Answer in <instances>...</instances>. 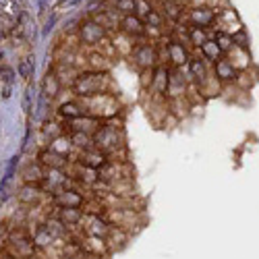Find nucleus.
<instances>
[{
    "mask_svg": "<svg viewBox=\"0 0 259 259\" xmlns=\"http://www.w3.org/2000/svg\"><path fill=\"white\" fill-rule=\"evenodd\" d=\"M94 147L106 154L108 160H118V162H128L126 160V135L122 124L112 118L100 122L98 131L94 133Z\"/></svg>",
    "mask_w": 259,
    "mask_h": 259,
    "instance_id": "nucleus-1",
    "label": "nucleus"
},
{
    "mask_svg": "<svg viewBox=\"0 0 259 259\" xmlns=\"http://www.w3.org/2000/svg\"><path fill=\"white\" fill-rule=\"evenodd\" d=\"M69 92L77 100L94 98L100 94H114V81L110 73H98V71H79L73 79Z\"/></svg>",
    "mask_w": 259,
    "mask_h": 259,
    "instance_id": "nucleus-2",
    "label": "nucleus"
},
{
    "mask_svg": "<svg viewBox=\"0 0 259 259\" xmlns=\"http://www.w3.org/2000/svg\"><path fill=\"white\" fill-rule=\"evenodd\" d=\"M81 104L85 108V114L98 118L100 122L116 118L120 114V110H122V104H120L116 92L114 94H100V96H94V98H85V100H81Z\"/></svg>",
    "mask_w": 259,
    "mask_h": 259,
    "instance_id": "nucleus-3",
    "label": "nucleus"
},
{
    "mask_svg": "<svg viewBox=\"0 0 259 259\" xmlns=\"http://www.w3.org/2000/svg\"><path fill=\"white\" fill-rule=\"evenodd\" d=\"M108 37H110V33H108L96 19L83 17L79 21V25H77V39H79L81 50H98V48H102V44Z\"/></svg>",
    "mask_w": 259,
    "mask_h": 259,
    "instance_id": "nucleus-4",
    "label": "nucleus"
},
{
    "mask_svg": "<svg viewBox=\"0 0 259 259\" xmlns=\"http://www.w3.org/2000/svg\"><path fill=\"white\" fill-rule=\"evenodd\" d=\"M128 60L139 73L154 71L160 64V48L152 39H135V46L131 54H128Z\"/></svg>",
    "mask_w": 259,
    "mask_h": 259,
    "instance_id": "nucleus-5",
    "label": "nucleus"
},
{
    "mask_svg": "<svg viewBox=\"0 0 259 259\" xmlns=\"http://www.w3.org/2000/svg\"><path fill=\"white\" fill-rule=\"evenodd\" d=\"M104 218L108 220V224L114 226V228H120V230H126L135 234L137 230L143 228L145 224V215H143V209H106L104 211Z\"/></svg>",
    "mask_w": 259,
    "mask_h": 259,
    "instance_id": "nucleus-6",
    "label": "nucleus"
},
{
    "mask_svg": "<svg viewBox=\"0 0 259 259\" xmlns=\"http://www.w3.org/2000/svg\"><path fill=\"white\" fill-rule=\"evenodd\" d=\"M189 58V46L179 37H170L164 44V52H160V64H168L172 69H185Z\"/></svg>",
    "mask_w": 259,
    "mask_h": 259,
    "instance_id": "nucleus-7",
    "label": "nucleus"
},
{
    "mask_svg": "<svg viewBox=\"0 0 259 259\" xmlns=\"http://www.w3.org/2000/svg\"><path fill=\"white\" fill-rule=\"evenodd\" d=\"M220 9L213 7H191L185 11V25L187 27H201V29H213L215 27V17Z\"/></svg>",
    "mask_w": 259,
    "mask_h": 259,
    "instance_id": "nucleus-8",
    "label": "nucleus"
},
{
    "mask_svg": "<svg viewBox=\"0 0 259 259\" xmlns=\"http://www.w3.org/2000/svg\"><path fill=\"white\" fill-rule=\"evenodd\" d=\"M193 90V85L189 83L185 69H172L168 75V88H166V100H185L189 98V92Z\"/></svg>",
    "mask_w": 259,
    "mask_h": 259,
    "instance_id": "nucleus-9",
    "label": "nucleus"
},
{
    "mask_svg": "<svg viewBox=\"0 0 259 259\" xmlns=\"http://www.w3.org/2000/svg\"><path fill=\"white\" fill-rule=\"evenodd\" d=\"M185 75L193 88H199V85H203L211 77V64H207L199 54H195V56L191 54L187 67H185Z\"/></svg>",
    "mask_w": 259,
    "mask_h": 259,
    "instance_id": "nucleus-10",
    "label": "nucleus"
},
{
    "mask_svg": "<svg viewBox=\"0 0 259 259\" xmlns=\"http://www.w3.org/2000/svg\"><path fill=\"white\" fill-rule=\"evenodd\" d=\"M48 197L46 193L39 189V185H17L15 189V203H19L21 207H35L46 203Z\"/></svg>",
    "mask_w": 259,
    "mask_h": 259,
    "instance_id": "nucleus-11",
    "label": "nucleus"
},
{
    "mask_svg": "<svg viewBox=\"0 0 259 259\" xmlns=\"http://www.w3.org/2000/svg\"><path fill=\"white\" fill-rule=\"evenodd\" d=\"M48 199H50V205L54 209H58V207H83L85 201H88V197L83 195V191L71 189V187L60 189L58 193H54V195Z\"/></svg>",
    "mask_w": 259,
    "mask_h": 259,
    "instance_id": "nucleus-12",
    "label": "nucleus"
},
{
    "mask_svg": "<svg viewBox=\"0 0 259 259\" xmlns=\"http://www.w3.org/2000/svg\"><path fill=\"white\" fill-rule=\"evenodd\" d=\"M81 251L85 253V259H106L110 257V251H108V245L104 239H100V236H90V234H83L79 241Z\"/></svg>",
    "mask_w": 259,
    "mask_h": 259,
    "instance_id": "nucleus-13",
    "label": "nucleus"
},
{
    "mask_svg": "<svg viewBox=\"0 0 259 259\" xmlns=\"http://www.w3.org/2000/svg\"><path fill=\"white\" fill-rule=\"evenodd\" d=\"M17 179H19V185L21 183L23 185H39L44 181V166H41L35 158H31L27 162H21Z\"/></svg>",
    "mask_w": 259,
    "mask_h": 259,
    "instance_id": "nucleus-14",
    "label": "nucleus"
},
{
    "mask_svg": "<svg viewBox=\"0 0 259 259\" xmlns=\"http://www.w3.org/2000/svg\"><path fill=\"white\" fill-rule=\"evenodd\" d=\"M211 75L220 81L222 88H224V85H230V83H236V81H239V71L234 69V64H232L226 56L218 58V60L211 64Z\"/></svg>",
    "mask_w": 259,
    "mask_h": 259,
    "instance_id": "nucleus-15",
    "label": "nucleus"
},
{
    "mask_svg": "<svg viewBox=\"0 0 259 259\" xmlns=\"http://www.w3.org/2000/svg\"><path fill=\"white\" fill-rule=\"evenodd\" d=\"M110 224L104 215H92V213H85V218L81 222V230L90 236H100V239H106L108 232H110Z\"/></svg>",
    "mask_w": 259,
    "mask_h": 259,
    "instance_id": "nucleus-16",
    "label": "nucleus"
},
{
    "mask_svg": "<svg viewBox=\"0 0 259 259\" xmlns=\"http://www.w3.org/2000/svg\"><path fill=\"white\" fill-rule=\"evenodd\" d=\"M85 114V108L81 104V100L77 98H67L62 100L58 106H56V116L62 120V122H69V120H75L79 116Z\"/></svg>",
    "mask_w": 259,
    "mask_h": 259,
    "instance_id": "nucleus-17",
    "label": "nucleus"
},
{
    "mask_svg": "<svg viewBox=\"0 0 259 259\" xmlns=\"http://www.w3.org/2000/svg\"><path fill=\"white\" fill-rule=\"evenodd\" d=\"M62 83H60V79L54 75V71L52 69H46V73H44V77H41V85H39V94L44 96L50 104L62 94Z\"/></svg>",
    "mask_w": 259,
    "mask_h": 259,
    "instance_id": "nucleus-18",
    "label": "nucleus"
},
{
    "mask_svg": "<svg viewBox=\"0 0 259 259\" xmlns=\"http://www.w3.org/2000/svg\"><path fill=\"white\" fill-rule=\"evenodd\" d=\"M44 168H67L69 166V158H64L56 152H52L50 147H37L35 149V156H33Z\"/></svg>",
    "mask_w": 259,
    "mask_h": 259,
    "instance_id": "nucleus-19",
    "label": "nucleus"
},
{
    "mask_svg": "<svg viewBox=\"0 0 259 259\" xmlns=\"http://www.w3.org/2000/svg\"><path fill=\"white\" fill-rule=\"evenodd\" d=\"M131 239H133L131 232H126V230H120V228H114V226H112L104 241H106V245H108V251H110V255H114V253H120L122 249H126L128 243H131Z\"/></svg>",
    "mask_w": 259,
    "mask_h": 259,
    "instance_id": "nucleus-20",
    "label": "nucleus"
},
{
    "mask_svg": "<svg viewBox=\"0 0 259 259\" xmlns=\"http://www.w3.org/2000/svg\"><path fill=\"white\" fill-rule=\"evenodd\" d=\"M83 166H88V168H94V170H100L104 164H106V154H102L100 149L96 147H90V149H83V152H75V156L71 158Z\"/></svg>",
    "mask_w": 259,
    "mask_h": 259,
    "instance_id": "nucleus-21",
    "label": "nucleus"
},
{
    "mask_svg": "<svg viewBox=\"0 0 259 259\" xmlns=\"http://www.w3.org/2000/svg\"><path fill=\"white\" fill-rule=\"evenodd\" d=\"M118 31L128 35V37H133V39H143L145 37V23L135 15H124V17H120V29Z\"/></svg>",
    "mask_w": 259,
    "mask_h": 259,
    "instance_id": "nucleus-22",
    "label": "nucleus"
},
{
    "mask_svg": "<svg viewBox=\"0 0 259 259\" xmlns=\"http://www.w3.org/2000/svg\"><path fill=\"white\" fill-rule=\"evenodd\" d=\"M54 215L69 228H81V222L85 218L83 207H58L54 209Z\"/></svg>",
    "mask_w": 259,
    "mask_h": 259,
    "instance_id": "nucleus-23",
    "label": "nucleus"
},
{
    "mask_svg": "<svg viewBox=\"0 0 259 259\" xmlns=\"http://www.w3.org/2000/svg\"><path fill=\"white\" fill-rule=\"evenodd\" d=\"M164 19L172 21V23H181L185 17V3H179V0H160V9Z\"/></svg>",
    "mask_w": 259,
    "mask_h": 259,
    "instance_id": "nucleus-24",
    "label": "nucleus"
},
{
    "mask_svg": "<svg viewBox=\"0 0 259 259\" xmlns=\"http://www.w3.org/2000/svg\"><path fill=\"white\" fill-rule=\"evenodd\" d=\"M29 239H31V243H33V247L37 251H44V249L54 245V236L48 232V228L44 224H39L35 228H29Z\"/></svg>",
    "mask_w": 259,
    "mask_h": 259,
    "instance_id": "nucleus-25",
    "label": "nucleus"
},
{
    "mask_svg": "<svg viewBox=\"0 0 259 259\" xmlns=\"http://www.w3.org/2000/svg\"><path fill=\"white\" fill-rule=\"evenodd\" d=\"M232 64H234V69L243 73L245 69H249V64H251V56H249V50L245 48H239V46H232V50L228 54H224Z\"/></svg>",
    "mask_w": 259,
    "mask_h": 259,
    "instance_id": "nucleus-26",
    "label": "nucleus"
},
{
    "mask_svg": "<svg viewBox=\"0 0 259 259\" xmlns=\"http://www.w3.org/2000/svg\"><path fill=\"white\" fill-rule=\"evenodd\" d=\"M17 75L23 79L25 83H31V79L35 75V56L33 54H27L23 58H19V62H17Z\"/></svg>",
    "mask_w": 259,
    "mask_h": 259,
    "instance_id": "nucleus-27",
    "label": "nucleus"
},
{
    "mask_svg": "<svg viewBox=\"0 0 259 259\" xmlns=\"http://www.w3.org/2000/svg\"><path fill=\"white\" fill-rule=\"evenodd\" d=\"M52 152H56V154H60V156H64V158H73L75 156V147H73V143H71V137H69V133L67 135H60L58 139H54V141H50V145H48Z\"/></svg>",
    "mask_w": 259,
    "mask_h": 259,
    "instance_id": "nucleus-28",
    "label": "nucleus"
},
{
    "mask_svg": "<svg viewBox=\"0 0 259 259\" xmlns=\"http://www.w3.org/2000/svg\"><path fill=\"white\" fill-rule=\"evenodd\" d=\"M33 104H35V85L27 83L23 94H21V110L27 118H33Z\"/></svg>",
    "mask_w": 259,
    "mask_h": 259,
    "instance_id": "nucleus-29",
    "label": "nucleus"
},
{
    "mask_svg": "<svg viewBox=\"0 0 259 259\" xmlns=\"http://www.w3.org/2000/svg\"><path fill=\"white\" fill-rule=\"evenodd\" d=\"M197 54H199L207 64H213L218 58H222V56H224V54H222V50L218 48V44H215V41H213L211 37H209V39L205 41V44L197 50Z\"/></svg>",
    "mask_w": 259,
    "mask_h": 259,
    "instance_id": "nucleus-30",
    "label": "nucleus"
},
{
    "mask_svg": "<svg viewBox=\"0 0 259 259\" xmlns=\"http://www.w3.org/2000/svg\"><path fill=\"white\" fill-rule=\"evenodd\" d=\"M69 137H71V143L75 147V152H83V149L94 147V135H88V133H69Z\"/></svg>",
    "mask_w": 259,
    "mask_h": 259,
    "instance_id": "nucleus-31",
    "label": "nucleus"
},
{
    "mask_svg": "<svg viewBox=\"0 0 259 259\" xmlns=\"http://www.w3.org/2000/svg\"><path fill=\"white\" fill-rule=\"evenodd\" d=\"M21 158H23V154H15V156H11V160L7 162V168H5V172H3V177L5 179H9V181H17V172H19V166H21Z\"/></svg>",
    "mask_w": 259,
    "mask_h": 259,
    "instance_id": "nucleus-32",
    "label": "nucleus"
},
{
    "mask_svg": "<svg viewBox=\"0 0 259 259\" xmlns=\"http://www.w3.org/2000/svg\"><path fill=\"white\" fill-rule=\"evenodd\" d=\"M15 83H17V71L9 62H3L0 64V85H13L15 88Z\"/></svg>",
    "mask_w": 259,
    "mask_h": 259,
    "instance_id": "nucleus-33",
    "label": "nucleus"
},
{
    "mask_svg": "<svg viewBox=\"0 0 259 259\" xmlns=\"http://www.w3.org/2000/svg\"><path fill=\"white\" fill-rule=\"evenodd\" d=\"M112 7H114V11H116L120 17H124V15H135V0H118V3H114Z\"/></svg>",
    "mask_w": 259,
    "mask_h": 259,
    "instance_id": "nucleus-34",
    "label": "nucleus"
},
{
    "mask_svg": "<svg viewBox=\"0 0 259 259\" xmlns=\"http://www.w3.org/2000/svg\"><path fill=\"white\" fill-rule=\"evenodd\" d=\"M154 11V5L149 0H135V17H139L141 21H145V17Z\"/></svg>",
    "mask_w": 259,
    "mask_h": 259,
    "instance_id": "nucleus-35",
    "label": "nucleus"
},
{
    "mask_svg": "<svg viewBox=\"0 0 259 259\" xmlns=\"http://www.w3.org/2000/svg\"><path fill=\"white\" fill-rule=\"evenodd\" d=\"M83 3V0H58V3L54 5V13H64V11H71L75 7H79Z\"/></svg>",
    "mask_w": 259,
    "mask_h": 259,
    "instance_id": "nucleus-36",
    "label": "nucleus"
},
{
    "mask_svg": "<svg viewBox=\"0 0 259 259\" xmlns=\"http://www.w3.org/2000/svg\"><path fill=\"white\" fill-rule=\"evenodd\" d=\"M58 23V15L56 13H52L50 17H48V21H46V25H44V35H48V33H52L54 31V25Z\"/></svg>",
    "mask_w": 259,
    "mask_h": 259,
    "instance_id": "nucleus-37",
    "label": "nucleus"
},
{
    "mask_svg": "<svg viewBox=\"0 0 259 259\" xmlns=\"http://www.w3.org/2000/svg\"><path fill=\"white\" fill-rule=\"evenodd\" d=\"M13 85H0V100L3 102H9L13 98Z\"/></svg>",
    "mask_w": 259,
    "mask_h": 259,
    "instance_id": "nucleus-38",
    "label": "nucleus"
},
{
    "mask_svg": "<svg viewBox=\"0 0 259 259\" xmlns=\"http://www.w3.org/2000/svg\"><path fill=\"white\" fill-rule=\"evenodd\" d=\"M79 21H81V19H73V21H69V25H79ZM64 33L69 35V33H77V31H75L73 27H64Z\"/></svg>",
    "mask_w": 259,
    "mask_h": 259,
    "instance_id": "nucleus-39",
    "label": "nucleus"
},
{
    "mask_svg": "<svg viewBox=\"0 0 259 259\" xmlns=\"http://www.w3.org/2000/svg\"><path fill=\"white\" fill-rule=\"evenodd\" d=\"M7 60V52H5V48H3V44H0V64H3Z\"/></svg>",
    "mask_w": 259,
    "mask_h": 259,
    "instance_id": "nucleus-40",
    "label": "nucleus"
},
{
    "mask_svg": "<svg viewBox=\"0 0 259 259\" xmlns=\"http://www.w3.org/2000/svg\"><path fill=\"white\" fill-rule=\"evenodd\" d=\"M104 3H106V5H110V7H112L114 3H118V0H104Z\"/></svg>",
    "mask_w": 259,
    "mask_h": 259,
    "instance_id": "nucleus-41",
    "label": "nucleus"
},
{
    "mask_svg": "<svg viewBox=\"0 0 259 259\" xmlns=\"http://www.w3.org/2000/svg\"><path fill=\"white\" fill-rule=\"evenodd\" d=\"M5 255V253H3ZM5 259H15V257H9V255H5Z\"/></svg>",
    "mask_w": 259,
    "mask_h": 259,
    "instance_id": "nucleus-42",
    "label": "nucleus"
}]
</instances>
